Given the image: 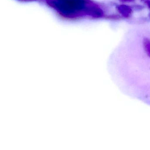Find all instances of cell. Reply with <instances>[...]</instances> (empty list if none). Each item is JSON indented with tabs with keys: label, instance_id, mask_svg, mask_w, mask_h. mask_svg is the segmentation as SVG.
I'll return each mask as SVG.
<instances>
[{
	"label": "cell",
	"instance_id": "6da1fadb",
	"mask_svg": "<svg viewBox=\"0 0 150 150\" xmlns=\"http://www.w3.org/2000/svg\"><path fill=\"white\" fill-rule=\"evenodd\" d=\"M118 9L122 16L125 18H129L133 16L134 10L132 6L124 4L119 5Z\"/></svg>",
	"mask_w": 150,
	"mask_h": 150
},
{
	"label": "cell",
	"instance_id": "7a4b0ae2",
	"mask_svg": "<svg viewBox=\"0 0 150 150\" xmlns=\"http://www.w3.org/2000/svg\"><path fill=\"white\" fill-rule=\"evenodd\" d=\"M143 47L144 50L148 57L150 58V38L145 37L143 39Z\"/></svg>",
	"mask_w": 150,
	"mask_h": 150
},
{
	"label": "cell",
	"instance_id": "3957f363",
	"mask_svg": "<svg viewBox=\"0 0 150 150\" xmlns=\"http://www.w3.org/2000/svg\"><path fill=\"white\" fill-rule=\"evenodd\" d=\"M134 11H141L144 9V7L141 4H135L131 5Z\"/></svg>",
	"mask_w": 150,
	"mask_h": 150
},
{
	"label": "cell",
	"instance_id": "277c9868",
	"mask_svg": "<svg viewBox=\"0 0 150 150\" xmlns=\"http://www.w3.org/2000/svg\"><path fill=\"white\" fill-rule=\"evenodd\" d=\"M122 2L124 3L125 4H134L136 1L137 0H120Z\"/></svg>",
	"mask_w": 150,
	"mask_h": 150
},
{
	"label": "cell",
	"instance_id": "5b68a950",
	"mask_svg": "<svg viewBox=\"0 0 150 150\" xmlns=\"http://www.w3.org/2000/svg\"><path fill=\"white\" fill-rule=\"evenodd\" d=\"M140 1H141V2H142L143 3H144L145 2H146V1H148V0H140Z\"/></svg>",
	"mask_w": 150,
	"mask_h": 150
},
{
	"label": "cell",
	"instance_id": "8992f818",
	"mask_svg": "<svg viewBox=\"0 0 150 150\" xmlns=\"http://www.w3.org/2000/svg\"><path fill=\"white\" fill-rule=\"evenodd\" d=\"M149 19H150V12L149 14Z\"/></svg>",
	"mask_w": 150,
	"mask_h": 150
}]
</instances>
